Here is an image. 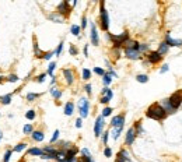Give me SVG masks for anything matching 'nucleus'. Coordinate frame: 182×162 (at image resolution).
Masks as SVG:
<instances>
[{"instance_id":"obj_1","label":"nucleus","mask_w":182,"mask_h":162,"mask_svg":"<svg viewBox=\"0 0 182 162\" xmlns=\"http://www.w3.org/2000/svg\"><path fill=\"white\" fill-rule=\"evenodd\" d=\"M146 116L150 119H154V120H164L168 115H167V112L164 111V108L160 105V104H153V105L147 109Z\"/></svg>"},{"instance_id":"obj_2","label":"nucleus","mask_w":182,"mask_h":162,"mask_svg":"<svg viewBox=\"0 0 182 162\" xmlns=\"http://www.w3.org/2000/svg\"><path fill=\"white\" fill-rule=\"evenodd\" d=\"M100 23H101V30L102 31H108L109 28V15L105 8V3L101 1L100 3Z\"/></svg>"},{"instance_id":"obj_3","label":"nucleus","mask_w":182,"mask_h":162,"mask_svg":"<svg viewBox=\"0 0 182 162\" xmlns=\"http://www.w3.org/2000/svg\"><path fill=\"white\" fill-rule=\"evenodd\" d=\"M77 108H79V112H80V118L86 119L90 113V101L87 98H81L77 104Z\"/></svg>"},{"instance_id":"obj_4","label":"nucleus","mask_w":182,"mask_h":162,"mask_svg":"<svg viewBox=\"0 0 182 162\" xmlns=\"http://www.w3.org/2000/svg\"><path fill=\"white\" fill-rule=\"evenodd\" d=\"M168 99H170L171 106L174 108V111L176 112V109L182 105V89H178L176 92H174L170 98H168Z\"/></svg>"},{"instance_id":"obj_5","label":"nucleus","mask_w":182,"mask_h":162,"mask_svg":"<svg viewBox=\"0 0 182 162\" xmlns=\"http://www.w3.org/2000/svg\"><path fill=\"white\" fill-rule=\"evenodd\" d=\"M77 152H79V148L77 147H72L69 150L66 151V155L63 158L62 161H57V162H76V155H77Z\"/></svg>"},{"instance_id":"obj_6","label":"nucleus","mask_w":182,"mask_h":162,"mask_svg":"<svg viewBox=\"0 0 182 162\" xmlns=\"http://www.w3.org/2000/svg\"><path fill=\"white\" fill-rule=\"evenodd\" d=\"M104 126H105L104 118H102V116H98V118L95 119V123H94V136H95V137H100V136H102Z\"/></svg>"},{"instance_id":"obj_7","label":"nucleus","mask_w":182,"mask_h":162,"mask_svg":"<svg viewBox=\"0 0 182 162\" xmlns=\"http://www.w3.org/2000/svg\"><path fill=\"white\" fill-rule=\"evenodd\" d=\"M111 126H112L113 129H123V126H125V115H116V116H113L112 120H111Z\"/></svg>"},{"instance_id":"obj_8","label":"nucleus","mask_w":182,"mask_h":162,"mask_svg":"<svg viewBox=\"0 0 182 162\" xmlns=\"http://www.w3.org/2000/svg\"><path fill=\"white\" fill-rule=\"evenodd\" d=\"M123 52H125V56L127 57V59H130V60H139V59H142V56H140V52L136 50V49H132V48H125Z\"/></svg>"},{"instance_id":"obj_9","label":"nucleus","mask_w":182,"mask_h":162,"mask_svg":"<svg viewBox=\"0 0 182 162\" xmlns=\"http://www.w3.org/2000/svg\"><path fill=\"white\" fill-rule=\"evenodd\" d=\"M90 27H91V34H90L91 44L94 45V46H98V44H100V37H98V32H97V27H95L94 23H90Z\"/></svg>"},{"instance_id":"obj_10","label":"nucleus","mask_w":182,"mask_h":162,"mask_svg":"<svg viewBox=\"0 0 182 162\" xmlns=\"http://www.w3.org/2000/svg\"><path fill=\"white\" fill-rule=\"evenodd\" d=\"M136 131H135V129L133 127H130L129 130L126 131V136H125V143L126 145H132L133 143H135V140H136Z\"/></svg>"},{"instance_id":"obj_11","label":"nucleus","mask_w":182,"mask_h":162,"mask_svg":"<svg viewBox=\"0 0 182 162\" xmlns=\"http://www.w3.org/2000/svg\"><path fill=\"white\" fill-rule=\"evenodd\" d=\"M70 11H72V8H70L67 1H62V3L57 6V14H59V15H67Z\"/></svg>"},{"instance_id":"obj_12","label":"nucleus","mask_w":182,"mask_h":162,"mask_svg":"<svg viewBox=\"0 0 182 162\" xmlns=\"http://www.w3.org/2000/svg\"><path fill=\"white\" fill-rule=\"evenodd\" d=\"M161 60H163V56L158 53L157 50H156V52H150V53L147 55V62L151 63V64H156V63L161 62Z\"/></svg>"},{"instance_id":"obj_13","label":"nucleus","mask_w":182,"mask_h":162,"mask_svg":"<svg viewBox=\"0 0 182 162\" xmlns=\"http://www.w3.org/2000/svg\"><path fill=\"white\" fill-rule=\"evenodd\" d=\"M164 42L170 48L171 46H182V39H174V38H171L170 34H165V41Z\"/></svg>"},{"instance_id":"obj_14","label":"nucleus","mask_w":182,"mask_h":162,"mask_svg":"<svg viewBox=\"0 0 182 162\" xmlns=\"http://www.w3.org/2000/svg\"><path fill=\"white\" fill-rule=\"evenodd\" d=\"M116 162H132L130 156H129V152L126 150H120L116 155Z\"/></svg>"},{"instance_id":"obj_15","label":"nucleus","mask_w":182,"mask_h":162,"mask_svg":"<svg viewBox=\"0 0 182 162\" xmlns=\"http://www.w3.org/2000/svg\"><path fill=\"white\" fill-rule=\"evenodd\" d=\"M42 150H44V152L46 154V155H49L50 159H56V155H57V152H59V150L53 148L52 145H46V147H44Z\"/></svg>"},{"instance_id":"obj_16","label":"nucleus","mask_w":182,"mask_h":162,"mask_svg":"<svg viewBox=\"0 0 182 162\" xmlns=\"http://www.w3.org/2000/svg\"><path fill=\"white\" fill-rule=\"evenodd\" d=\"M80 152H81V155H83L81 156V161L83 162H95L88 148H81V151H80Z\"/></svg>"},{"instance_id":"obj_17","label":"nucleus","mask_w":182,"mask_h":162,"mask_svg":"<svg viewBox=\"0 0 182 162\" xmlns=\"http://www.w3.org/2000/svg\"><path fill=\"white\" fill-rule=\"evenodd\" d=\"M160 105L164 108V111L167 112V115H172V113H175V111H174V108L171 106L170 104V99L167 98V99H163L161 102H160Z\"/></svg>"},{"instance_id":"obj_18","label":"nucleus","mask_w":182,"mask_h":162,"mask_svg":"<svg viewBox=\"0 0 182 162\" xmlns=\"http://www.w3.org/2000/svg\"><path fill=\"white\" fill-rule=\"evenodd\" d=\"M63 75H64V78H66L67 85H72V84L74 82V74H73V71H72L70 69H64V70H63Z\"/></svg>"},{"instance_id":"obj_19","label":"nucleus","mask_w":182,"mask_h":162,"mask_svg":"<svg viewBox=\"0 0 182 162\" xmlns=\"http://www.w3.org/2000/svg\"><path fill=\"white\" fill-rule=\"evenodd\" d=\"M74 113V104L73 102H66L64 105V115L66 116H72Z\"/></svg>"},{"instance_id":"obj_20","label":"nucleus","mask_w":182,"mask_h":162,"mask_svg":"<svg viewBox=\"0 0 182 162\" xmlns=\"http://www.w3.org/2000/svg\"><path fill=\"white\" fill-rule=\"evenodd\" d=\"M28 154L30 155H34V156H42L44 155V150L38 148V147H34V148H30L28 150Z\"/></svg>"},{"instance_id":"obj_21","label":"nucleus","mask_w":182,"mask_h":162,"mask_svg":"<svg viewBox=\"0 0 182 162\" xmlns=\"http://www.w3.org/2000/svg\"><path fill=\"white\" fill-rule=\"evenodd\" d=\"M31 136H32V140H34V141H38V143L42 141V140L45 138V134L42 133V131H32Z\"/></svg>"},{"instance_id":"obj_22","label":"nucleus","mask_w":182,"mask_h":162,"mask_svg":"<svg viewBox=\"0 0 182 162\" xmlns=\"http://www.w3.org/2000/svg\"><path fill=\"white\" fill-rule=\"evenodd\" d=\"M168 50H170V46L165 44V42H161V45H160V48H158V53L161 55V56H164L165 53H168Z\"/></svg>"},{"instance_id":"obj_23","label":"nucleus","mask_w":182,"mask_h":162,"mask_svg":"<svg viewBox=\"0 0 182 162\" xmlns=\"http://www.w3.org/2000/svg\"><path fill=\"white\" fill-rule=\"evenodd\" d=\"M49 92H50V95H52L55 99H60V96H62V91H60V89H57V88H55V87L50 88Z\"/></svg>"},{"instance_id":"obj_24","label":"nucleus","mask_w":182,"mask_h":162,"mask_svg":"<svg viewBox=\"0 0 182 162\" xmlns=\"http://www.w3.org/2000/svg\"><path fill=\"white\" fill-rule=\"evenodd\" d=\"M133 129H135V131H136V136L144 134V130H143V127H142V122H136L135 126H133Z\"/></svg>"},{"instance_id":"obj_25","label":"nucleus","mask_w":182,"mask_h":162,"mask_svg":"<svg viewBox=\"0 0 182 162\" xmlns=\"http://www.w3.org/2000/svg\"><path fill=\"white\" fill-rule=\"evenodd\" d=\"M48 18L52 20V21H55V23H57V24H62V23H63L62 15H59V14H49V15H48Z\"/></svg>"},{"instance_id":"obj_26","label":"nucleus","mask_w":182,"mask_h":162,"mask_svg":"<svg viewBox=\"0 0 182 162\" xmlns=\"http://www.w3.org/2000/svg\"><path fill=\"white\" fill-rule=\"evenodd\" d=\"M0 101H1L3 105H10V102H11V94H7V95H4V96H1Z\"/></svg>"},{"instance_id":"obj_27","label":"nucleus","mask_w":182,"mask_h":162,"mask_svg":"<svg viewBox=\"0 0 182 162\" xmlns=\"http://www.w3.org/2000/svg\"><path fill=\"white\" fill-rule=\"evenodd\" d=\"M55 69H56V63H55V62L49 63V66H48V71H46V74H49L50 77H53V71H55Z\"/></svg>"},{"instance_id":"obj_28","label":"nucleus","mask_w":182,"mask_h":162,"mask_svg":"<svg viewBox=\"0 0 182 162\" xmlns=\"http://www.w3.org/2000/svg\"><path fill=\"white\" fill-rule=\"evenodd\" d=\"M102 82H104V85H105V87H108V85L112 82V77L108 74V73H105V75L102 77Z\"/></svg>"},{"instance_id":"obj_29","label":"nucleus","mask_w":182,"mask_h":162,"mask_svg":"<svg viewBox=\"0 0 182 162\" xmlns=\"http://www.w3.org/2000/svg\"><path fill=\"white\" fill-rule=\"evenodd\" d=\"M39 96H41V94L30 92V94H27V101H28V102H32V101H35L37 98H39Z\"/></svg>"},{"instance_id":"obj_30","label":"nucleus","mask_w":182,"mask_h":162,"mask_svg":"<svg viewBox=\"0 0 182 162\" xmlns=\"http://www.w3.org/2000/svg\"><path fill=\"white\" fill-rule=\"evenodd\" d=\"M80 31H81V28H80L79 25H72V28H70V32H72L74 37H79V35H80Z\"/></svg>"},{"instance_id":"obj_31","label":"nucleus","mask_w":182,"mask_h":162,"mask_svg":"<svg viewBox=\"0 0 182 162\" xmlns=\"http://www.w3.org/2000/svg\"><path fill=\"white\" fill-rule=\"evenodd\" d=\"M32 131H34V129H32L31 123H27V125L23 127V133H24V134H32Z\"/></svg>"},{"instance_id":"obj_32","label":"nucleus","mask_w":182,"mask_h":162,"mask_svg":"<svg viewBox=\"0 0 182 162\" xmlns=\"http://www.w3.org/2000/svg\"><path fill=\"white\" fill-rule=\"evenodd\" d=\"M122 130H123V129H119V127H118V129H113L112 133H111L113 140H118V138H119V136L122 134Z\"/></svg>"},{"instance_id":"obj_33","label":"nucleus","mask_w":182,"mask_h":162,"mask_svg":"<svg viewBox=\"0 0 182 162\" xmlns=\"http://www.w3.org/2000/svg\"><path fill=\"white\" fill-rule=\"evenodd\" d=\"M25 148H27V144H25V143H20L18 145H16V147L13 148V151H16V152H21V151H24Z\"/></svg>"},{"instance_id":"obj_34","label":"nucleus","mask_w":182,"mask_h":162,"mask_svg":"<svg viewBox=\"0 0 182 162\" xmlns=\"http://www.w3.org/2000/svg\"><path fill=\"white\" fill-rule=\"evenodd\" d=\"M136 80H137L139 82H143V84H146V82L149 81V75H147V74H139L137 77H136Z\"/></svg>"},{"instance_id":"obj_35","label":"nucleus","mask_w":182,"mask_h":162,"mask_svg":"<svg viewBox=\"0 0 182 162\" xmlns=\"http://www.w3.org/2000/svg\"><path fill=\"white\" fill-rule=\"evenodd\" d=\"M81 75H83V80H90L91 78V71L88 69H83Z\"/></svg>"},{"instance_id":"obj_36","label":"nucleus","mask_w":182,"mask_h":162,"mask_svg":"<svg viewBox=\"0 0 182 162\" xmlns=\"http://www.w3.org/2000/svg\"><path fill=\"white\" fill-rule=\"evenodd\" d=\"M35 116H37L35 111H28V112H25V118L28 119V120H34V119H35Z\"/></svg>"},{"instance_id":"obj_37","label":"nucleus","mask_w":182,"mask_h":162,"mask_svg":"<svg viewBox=\"0 0 182 162\" xmlns=\"http://www.w3.org/2000/svg\"><path fill=\"white\" fill-rule=\"evenodd\" d=\"M112 108H109V106H107V108H105V109H104V111H102V115H101V116H102V118H108V116H109V115H111V113H112Z\"/></svg>"},{"instance_id":"obj_38","label":"nucleus","mask_w":182,"mask_h":162,"mask_svg":"<svg viewBox=\"0 0 182 162\" xmlns=\"http://www.w3.org/2000/svg\"><path fill=\"white\" fill-rule=\"evenodd\" d=\"M59 136H60V131L59 130H55L53 131V136H52V138H50V143H56L57 140H59Z\"/></svg>"},{"instance_id":"obj_39","label":"nucleus","mask_w":182,"mask_h":162,"mask_svg":"<svg viewBox=\"0 0 182 162\" xmlns=\"http://www.w3.org/2000/svg\"><path fill=\"white\" fill-rule=\"evenodd\" d=\"M18 80L20 78H18V75L17 74H10L8 77H7V81H8V82H17Z\"/></svg>"},{"instance_id":"obj_40","label":"nucleus","mask_w":182,"mask_h":162,"mask_svg":"<svg viewBox=\"0 0 182 162\" xmlns=\"http://www.w3.org/2000/svg\"><path fill=\"white\" fill-rule=\"evenodd\" d=\"M62 50H63V42H60V44L57 45L56 50H55V56H60V55H62Z\"/></svg>"},{"instance_id":"obj_41","label":"nucleus","mask_w":182,"mask_h":162,"mask_svg":"<svg viewBox=\"0 0 182 162\" xmlns=\"http://www.w3.org/2000/svg\"><path fill=\"white\" fill-rule=\"evenodd\" d=\"M11 154H13V150H8L4 154V156H3V162H8L10 161V158H11Z\"/></svg>"},{"instance_id":"obj_42","label":"nucleus","mask_w":182,"mask_h":162,"mask_svg":"<svg viewBox=\"0 0 182 162\" xmlns=\"http://www.w3.org/2000/svg\"><path fill=\"white\" fill-rule=\"evenodd\" d=\"M94 73L97 75H102V77H104V75H105V70L101 69V67H94Z\"/></svg>"},{"instance_id":"obj_43","label":"nucleus","mask_w":182,"mask_h":162,"mask_svg":"<svg viewBox=\"0 0 182 162\" xmlns=\"http://www.w3.org/2000/svg\"><path fill=\"white\" fill-rule=\"evenodd\" d=\"M34 52H35V55H37V57H44V55H42V52L39 50V48H38L37 44H34Z\"/></svg>"},{"instance_id":"obj_44","label":"nucleus","mask_w":182,"mask_h":162,"mask_svg":"<svg viewBox=\"0 0 182 162\" xmlns=\"http://www.w3.org/2000/svg\"><path fill=\"white\" fill-rule=\"evenodd\" d=\"M147 50H149V45L147 44H140V46H139V52H140V53L147 52Z\"/></svg>"},{"instance_id":"obj_45","label":"nucleus","mask_w":182,"mask_h":162,"mask_svg":"<svg viewBox=\"0 0 182 162\" xmlns=\"http://www.w3.org/2000/svg\"><path fill=\"white\" fill-rule=\"evenodd\" d=\"M108 137H109V131H104L102 133V143L107 145L108 144Z\"/></svg>"},{"instance_id":"obj_46","label":"nucleus","mask_w":182,"mask_h":162,"mask_svg":"<svg viewBox=\"0 0 182 162\" xmlns=\"http://www.w3.org/2000/svg\"><path fill=\"white\" fill-rule=\"evenodd\" d=\"M104 155L109 158V156H112V150L109 148V147H105V150H104Z\"/></svg>"},{"instance_id":"obj_47","label":"nucleus","mask_w":182,"mask_h":162,"mask_svg":"<svg viewBox=\"0 0 182 162\" xmlns=\"http://www.w3.org/2000/svg\"><path fill=\"white\" fill-rule=\"evenodd\" d=\"M86 27H87V17H86V15H83V18H81V25H80V28H81V30H86Z\"/></svg>"},{"instance_id":"obj_48","label":"nucleus","mask_w":182,"mask_h":162,"mask_svg":"<svg viewBox=\"0 0 182 162\" xmlns=\"http://www.w3.org/2000/svg\"><path fill=\"white\" fill-rule=\"evenodd\" d=\"M53 55H55V52H48V53H44V59H45V60H50Z\"/></svg>"},{"instance_id":"obj_49","label":"nucleus","mask_w":182,"mask_h":162,"mask_svg":"<svg viewBox=\"0 0 182 162\" xmlns=\"http://www.w3.org/2000/svg\"><path fill=\"white\" fill-rule=\"evenodd\" d=\"M69 52H70V55H72V56H76V55H77V49L74 48V45H70Z\"/></svg>"},{"instance_id":"obj_50","label":"nucleus","mask_w":182,"mask_h":162,"mask_svg":"<svg viewBox=\"0 0 182 162\" xmlns=\"http://www.w3.org/2000/svg\"><path fill=\"white\" fill-rule=\"evenodd\" d=\"M168 70H170V66H168V64H163V67L160 69V73H161V74H164V73H167Z\"/></svg>"},{"instance_id":"obj_51","label":"nucleus","mask_w":182,"mask_h":162,"mask_svg":"<svg viewBox=\"0 0 182 162\" xmlns=\"http://www.w3.org/2000/svg\"><path fill=\"white\" fill-rule=\"evenodd\" d=\"M45 78H46V73H44V74H41V75H38L37 81H38V82H44Z\"/></svg>"},{"instance_id":"obj_52","label":"nucleus","mask_w":182,"mask_h":162,"mask_svg":"<svg viewBox=\"0 0 182 162\" xmlns=\"http://www.w3.org/2000/svg\"><path fill=\"white\" fill-rule=\"evenodd\" d=\"M109 101H111V99H109L108 96H101L100 102H101V104H104V105H107V104H108V102H109Z\"/></svg>"},{"instance_id":"obj_53","label":"nucleus","mask_w":182,"mask_h":162,"mask_svg":"<svg viewBox=\"0 0 182 162\" xmlns=\"http://www.w3.org/2000/svg\"><path fill=\"white\" fill-rule=\"evenodd\" d=\"M84 89H86V92H87V95H91V84H86V87H84Z\"/></svg>"},{"instance_id":"obj_54","label":"nucleus","mask_w":182,"mask_h":162,"mask_svg":"<svg viewBox=\"0 0 182 162\" xmlns=\"http://www.w3.org/2000/svg\"><path fill=\"white\" fill-rule=\"evenodd\" d=\"M81 126H83V120H81V118H79L76 120V127H77V129H81Z\"/></svg>"},{"instance_id":"obj_55","label":"nucleus","mask_w":182,"mask_h":162,"mask_svg":"<svg viewBox=\"0 0 182 162\" xmlns=\"http://www.w3.org/2000/svg\"><path fill=\"white\" fill-rule=\"evenodd\" d=\"M105 96H108L109 99H112L113 98V92H112V89H108V92H107V95Z\"/></svg>"},{"instance_id":"obj_56","label":"nucleus","mask_w":182,"mask_h":162,"mask_svg":"<svg viewBox=\"0 0 182 162\" xmlns=\"http://www.w3.org/2000/svg\"><path fill=\"white\" fill-rule=\"evenodd\" d=\"M108 89H109V88H108V87H104V88H102V91H101V94H102V96H105V95H107Z\"/></svg>"},{"instance_id":"obj_57","label":"nucleus","mask_w":182,"mask_h":162,"mask_svg":"<svg viewBox=\"0 0 182 162\" xmlns=\"http://www.w3.org/2000/svg\"><path fill=\"white\" fill-rule=\"evenodd\" d=\"M83 52H84V56H88V45H86V46H84Z\"/></svg>"},{"instance_id":"obj_58","label":"nucleus","mask_w":182,"mask_h":162,"mask_svg":"<svg viewBox=\"0 0 182 162\" xmlns=\"http://www.w3.org/2000/svg\"><path fill=\"white\" fill-rule=\"evenodd\" d=\"M55 82H56V77H55V75H53V77H52V80H50V84H52V85H53V84H55Z\"/></svg>"},{"instance_id":"obj_59","label":"nucleus","mask_w":182,"mask_h":162,"mask_svg":"<svg viewBox=\"0 0 182 162\" xmlns=\"http://www.w3.org/2000/svg\"><path fill=\"white\" fill-rule=\"evenodd\" d=\"M1 138H3V131L0 130V141H1Z\"/></svg>"},{"instance_id":"obj_60","label":"nucleus","mask_w":182,"mask_h":162,"mask_svg":"<svg viewBox=\"0 0 182 162\" xmlns=\"http://www.w3.org/2000/svg\"><path fill=\"white\" fill-rule=\"evenodd\" d=\"M1 82H3V77H0V84H1Z\"/></svg>"},{"instance_id":"obj_61","label":"nucleus","mask_w":182,"mask_h":162,"mask_svg":"<svg viewBox=\"0 0 182 162\" xmlns=\"http://www.w3.org/2000/svg\"><path fill=\"white\" fill-rule=\"evenodd\" d=\"M77 162H83V161H81V159H77Z\"/></svg>"},{"instance_id":"obj_62","label":"nucleus","mask_w":182,"mask_h":162,"mask_svg":"<svg viewBox=\"0 0 182 162\" xmlns=\"http://www.w3.org/2000/svg\"><path fill=\"white\" fill-rule=\"evenodd\" d=\"M20 162H25V161H20Z\"/></svg>"}]
</instances>
